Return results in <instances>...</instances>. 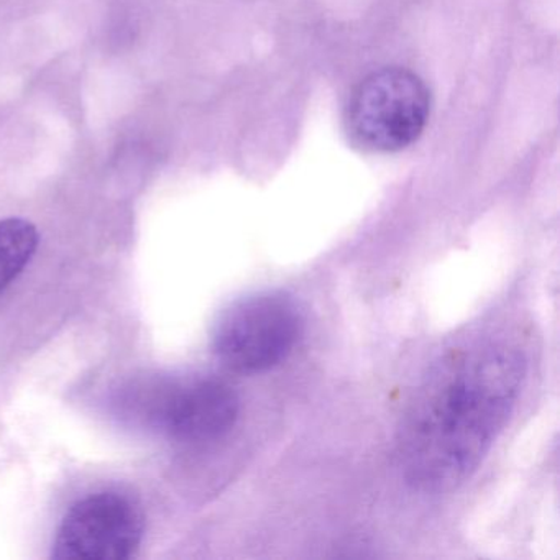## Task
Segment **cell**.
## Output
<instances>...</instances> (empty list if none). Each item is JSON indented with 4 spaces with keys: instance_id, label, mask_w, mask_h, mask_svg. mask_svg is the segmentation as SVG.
Masks as SVG:
<instances>
[{
    "instance_id": "4",
    "label": "cell",
    "mask_w": 560,
    "mask_h": 560,
    "mask_svg": "<svg viewBox=\"0 0 560 560\" xmlns=\"http://www.w3.org/2000/svg\"><path fill=\"white\" fill-rule=\"evenodd\" d=\"M145 534V514L133 498L101 491L77 501L58 527L51 557L58 560H127Z\"/></svg>"
},
{
    "instance_id": "2",
    "label": "cell",
    "mask_w": 560,
    "mask_h": 560,
    "mask_svg": "<svg viewBox=\"0 0 560 560\" xmlns=\"http://www.w3.org/2000/svg\"><path fill=\"white\" fill-rule=\"evenodd\" d=\"M303 327V314L290 294L260 291L235 301L219 316L212 350L225 369L257 375L290 357Z\"/></svg>"
},
{
    "instance_id": "5",
    "label": "cell",
    "mask_w": 560,
    "mask_h": 560,
    "mask_svg": "<svg viewBox=\"0 0 560 560\" xmlns=\"http://www.w3.org/2000/svg\"><path fill=\"white\" fill-rule=\"evenodd\" d=\"M147 418L173 441L205 444L232 431L241 399L231 385L199 375L163 383L147 399Z\"/></svg>"
},
{
    "instance_id": "6",
    "label": "cell",
    "mask_w": 560,
    "mask_h": 560,
    "mask_svg": "<svg viewBox=\"0 0 560 560\" xmlns=\"http://www.w3.org/2000/svg\"><path fill=\"white\" fill-rule=\"evenodd\" d=\"M37 228L25 219L0 221V294L25 270L38 248Z\"/></svg>"
},
{
    "instance_id": "3",
    "label": "cell",
    "mask_w": 560,
    "mask_h": 560,
    "mask_svg": "<svg viewBox=\"0 0 560 560\" xmlns=\"http://www.w3.org/2000/svg\"><path fill=\"white\" fill-rule=\"evenodd\" d=\"M431 96L421 78L402 68H383L353 90L346 107L350 142L365 152H399L428 124Z\"/></svg>"
},
{
    "instance_id": "1",
    "label": "cell",
    "mask_w": 560,
    "mask_h": 560,
    "mask_svg": "<svg viewBox=\"0 0 560 560\" xmlns=\"http://www.w3.org/2000/svg\"><path fill=\"white\" fill-rule=\"evenodd\" d=\"M526 359L504 342H474L432 363L406 406L396 460L409 487L442 493L464 483L506 425Z\"/></svg>"
}]
</instances>
